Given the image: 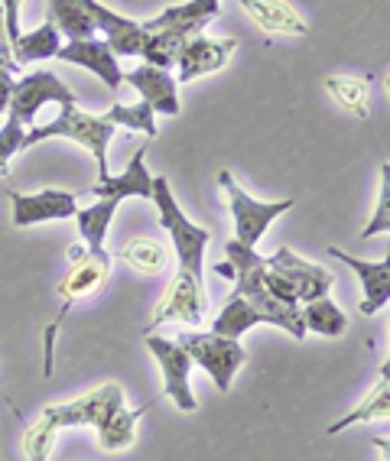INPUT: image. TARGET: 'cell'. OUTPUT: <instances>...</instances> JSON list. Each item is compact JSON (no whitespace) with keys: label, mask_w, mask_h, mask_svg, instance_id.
<instances>
[{"label":"cell","mask_w":390,"mask_h":461,"mask_svg":"<svg viewBox=\"0 0 390 461\" xmlns=\"http://www.w3.org/2000/svg\"><path fill=\"white\" fill-rule=\"evenodd\" d=\"M153 205L159 208V224L169 230L176 250V276L173 286L167 289V296L159 299V305L150 315V325L143 335H153V329L159 325H169V321H183L199 329L205 321V283H202V260H205V248L212 240V230L192 224L183 214V208L176 205L173 189H169V179L163 176H153Z\"/></svg>","instance_id":"cell-1"},{"label":"cell","mask_w":390,"mask_h":461,"mask_svg":"<svg viewBox=\"0 0 390 461\" xmlns=\"http://www.w3.org/2000/svg\"><path fill=\"white\" fill-rule=\"evenodd\" d=\"M224 260L234 267V293L248 299L267 325H277V329H283L296 341L306 338V321H303L299 305H283L280 299L270 296V289L264 283L267 257H260L258 248H248V244L231 238L224 244Z\"/></svg>","instance_id":"cell-2"},{"label":"cell","mask_w":390,"mask_h":461,"mask_svg":"<svg viewBox=\"0 0 390 461\" xmlns=\"http://www.w3.org/2000/svg\"><path fill=\"white\" fill-rule=\"evenodd\" d=\"M117 127L111 124L108 117L101 114H82V111H75L72 107H62L59 111L56 121H50L46 127H30L23 137V147H36V143L42 140H52V137H66V140H75L82 143L88 153L95 157V163H98V179H104L108 173V143L111 137H114Z\"/></svg>","instance_id":"cell-3"},{"label":"cell","mask_w":390,"mask_h":461,"mask_svg":"<svg viewBox=\"0 0 390 461\" xmlns=\"http://www.w3.org/2000/svg\"><path fill=\"white\" fill-rule=\"evenodd\" d=\"M176 341L186 348V355L192 357V364H199L202 371L215 380V387L222 390V393L231 390L234 374L248 364V351L241 348L238 338H222V335H215V331L205 335V331L192 329L176 338Z\"/></svg>","instance_id":"cell-4"},{"label":"cell","mask_w":390,"mask_h":461,"mask_svg":"<svg viewBox=\"0 0 390 461\" xmlns=\"http://www.w3.org/2000/svg\"><path fill=\"white\" fill-rule=\"evenodd\" d=\"M111 276V254L104 248L85 250V257L78 264H72V270L66 273V280L59 283V296H62V309H59L56 321L46 329V374H52V345H56V331L66 321V312L72 309L78 299L98 293Z\"/></svg>","instance_id":"cell-5"},{"label":"cell","mask_w":390,"mask_h":461,"mask_svg":"<svg viewBox=\"0 0 390 461\" xmlns=\"http://www.w3.org/2000/svg\"><path fill=\"white\" fill-rule=\"evenodd\" d=\"M218 185L228 192V205H231L234 214V240H241L248 248H258L260 238H264V230L280 218V214L290 212L296 202L293 198H283V202H258V198H250L248 192L234 182V176L228 169L218 173Z\"/></svg>","instance_id":"cell-6"},{"label":"cell","mask_w":390,"mask_h":461,"mask_svg":"<svg viewBox=\"0 0 390 461\" xmlns=\"http://www.w3.org/2000/svg\"><path fill=\"white\" fill-rule=\"evenodd\" d=\"M50 101H56L59 107H72L75 95H72V88H66V85L59 82V75L50 72V68L23 75V78L14 85V95H10L7 121H14V124L30 131L36 114H40V107L50 104Z\"/></svg>","instance_id":"cell-7"},{"label":"cell","mask_w":390,"mask_h":461,"mask_svg":"<svg viewBox=\"0 0 390 461\" xmlns=\"http://www.w3.org/2000/svg\"><path fill=\"white\" fill-rule=\"evenodd\" d=\"M147 348L150 355L157 357L159 371H163V390L183 412H195L199 410V400L192 393L189 374H192V357L186 355V348L173 338H159V335H147Z\"/></svg>","instance_id":"cell-8"},{"label":"cell","mask_w":390,"mask_h":461,"mask_svg":"<svg viewBox=\"0 0 390 461\" xmlns=\"http://www.w3.org/2000/svg\"><path fill=\"white\" fill-rule=\"evenodd\" d=\"M124 406V390L117 384H101L92 393L78 396L72 403H59V406H46L40 412L42 420H50L56 429H72V426H98L111 410Z\"/></svg>","instance_id":"cell-9"},{"label":"cell","mask_w":390,"mask_h":461,"mask_svg":"<svg viewBox=\"0 0 390 461\" xmlns=\"http://www.w3.org/2000/svg\"><path fill=\"white\" fill-rule=\"evenodd\" d=\"M267 267L293 283L299 303H313V299H322L332 293V283H335L332 270H325V267H319V264H309V260L293 254L290 248H280L274 257H267Z\"/></svg>","instance_id":"cell-10"},{"label":"cell","mask_w":390,"mask_h":461,"mask_svg":"<svg viewBox=\"0 0 390 461\" xmlns=\"http://www.w3.org/2000/svg\"><path fill=\"white\" fill-rule=\"evenodd\" d=\"M10 202H14V224L17 228H30L40 221H62V218H75V212H78V195L62 189H42L36 195L10 189Z\"/></svg>","instance_id":"cell-11"},{"label":"cell","mask_w":390,"mask_h":461,"mask_svg":"<svg viewBox=\"0 0 390 461\" xmlns=\"http://www.w3.org/2000/svg\"><path fill=\"white\" fill-rule=\"evenodd\" d=\"M82 7L88 10V17L95 20V30L104 33V42H108L114 56H143L147 50V40L150 33L143 30V23H133V20L121 17L114 10H108L104 4L98 0H82Z\"/></svg>","instance_id":"cell-12"},{"label":"cell","mask_w":390,"mask_h":461,"mask_svg":"<svg viewBox=\"0 0 390 461\" xmlns=\"http://www.w3.org/2000/svg\"><path fill=\"white\" fill-rule=\"evenodd\" d=\"M234 50H238V40H231V36H228V40H212V36H205V33L192 36V40L186 42L179 62H176V68H179L176 82H195L202 75L218 72V68H224L231 62Z\"/></svg>","instance_id":"cell-13"},{"label":"cell","mask_w":390,"mask_h":461,"mask_svg":"<svg viewBox=\"0 0 390 461\" xmlns=\"http://www.w3.org/2000/svg\"><path fill=\"white\" fill-rule=\"evenodd\" d=\"M222 14V0H186V4H176V7H167L159 17L147 20L143 30L147 33H176V36H199L212 20Z\"/></svg>","instance_id":"cell-14"},{"label":"cell","mask_w":390,"mask_h":461,"mask_svg":"<svg viewBox=\"0 0 390 461\" xmlns=\"http://www.w3.org/2000/svg\"><path fill=\"white\" fill-rule=\"evenodd\" d=\"M124 82L141 91V98L153 107V114H167V117L179 114V82H176V75H169L167 68L143 62L133 72H124Z\"/></svg>","instance_id":"cell-15"},{"label":"cell","mask_w":390,"mask_h":461,"mask_svg":"<svg viewBox=\"0 0 390 461\" xmlns=\"http://www.w3.org/2000/svg\"><path fill=\"white\" fill-rule=\"evenodd\" d=\"M56 59L59 62H75V66H82V68H92L108 88H117V85L124 82V72H121V66H117L114 50H111L104 40H98V36H92V40L62 42V50L56 52Z\"/></svg>","instance_id":"cell-16"},{"label":"cell","mask_w":390,"mask_h":461,"mask_svg":"<svg viewBox=\"0 0 390 461\" xmlns=\"http://www.w3.org/2000/svg\"><path fill=\"white\" fill-rule=\"evenodd\" d=\"M329 257H339L351 270L358 273V280H361V289H365V299H361V315H377L384 305L390 303V248L387 257H384L381 264H371V260H361V257H351L339 248H329Z\"/></svg>","instance_id":"cell-17"},{"label":"cell","mask_w":390,"mask_h":461,"mask_svg":"<svg viewBox=\"0 0 390 461\" xmlns=\"http://www.w3.org/2000/svg\"><path fill=\"white\" fill-rule=\"evenodd\" d=\"M95 198H111V202H124V198H153V176L147 169L143 149L133 153V159L127 163V169L121 176H104L85 192Z\"/></svg>","instance_id":"cell-18"},{"label":"cell","mask_w":390,"mask_h":461,"mask_svg":"<svg viewBox=\"0 0 390 461\" xmlns=\"http://www.w3.org/2000/svg\"><path fill=\"white\" fill-rule=\"evenodd\" d=\"M241 10L248 14L264 33H280V36H306L309 23L299 17L296 10L286 0H238Z\"/></svg>","instance_id":"cell-19"},{"label":"cell","mask_w":390,"mask_h":461,"mask_svg":"<svg viewBox=\"0 0 390 461\" xmlns=\"http://www.w3.org/2000/svg\"><path fill=\"white\" fill-rule=\"evenodd\" d=\"M153 410V400H147L143 406H137V410H124V406H117V410H111L104 420L95 426V432H98V445L104 448V452H121V448H131L133 445V429H137V420H141L143 412Z\"/></svg>","instance_id":"cell-20"},{"label":"cell","mask_w":390,"mask_h":461,"mask_svg":"<svg viewBox=\"0 0 390 461\" xmlns=\"http://www.w3.org/2000/svg\"><path fill=\"white\" fill-rule=\"evenodd\" d=\"M46 23L56 26L68 42L92 40V36L98 33V30H95V20L88 17V10L82 7V0H50V7H46Z\"/></svg>","instance_id":"cell-21"},{"label":"cell","mask_w":390,"mask_h":461,"mask_svg":"<svg viewBox=\"0 0 390 461\" xmlns=\"http://www.w3.org/2000/svg\"><path fill=\"white\" fill-rule=\"evenodd\" d=\"M59 50H62V33L52 23H42L33 33H20V40L10 46V56L17 66H26V62H40V59H56Z\"/></svg>","instance_id":"cell-22"},{"label":"cell","mask_w":390,"mask_h":461,"mask_svg":"<svg viewBox=\"0 0 390 461\" xmlns=\"http://www.w3.org/2000/svg\"><path fill=\"white\" fill-rule=\"evenodd\" d=\"M367 88H371V78H367V75H361V78H351V75H332V78H325V91H329L351 117H358V121H367V117H371Z\"/></svg>","instance_id":"cell-23"},{"label":"cell","mask_w":390,"mask_h":461,"mask_svg":"<svg viewBox=\"0 0 390 461\" xmlns=\"http://www.w3.org/2000/svg\"><path fill=\"white\" fill-rule=\"evenodd\" d=\"M260 312L254 309V305L248 303L244 296H238L231 289V296L224 299L222 312H218V319L212 321V331L222 338H241L248 329H254V325H260Z\"/></svg>","instance_id":"cell-24"},{"label":"cell","mask_w":390,"mask_h":461,"mask_svg":"<svg viewBox=\"0 0 390 461\" xmlns=\"http://www.w3.org/2000/svg\"><path fill=\"white\" fill-rule=\"evenodd\" d=\"M121 260H124L131 270L143 273V276H157V273L167 270L169 254H167V248L153 238H131L124 248H121Z\"/></svg>","instance_id":"cell-25"},{"label":"cell","mask_w":390,"mask_h":461,"mask_svg":"<svg viewBox=\"0 0 390 461\" xmlns=\"http://www.w3.org/2000/svg\"><path fill=\"white\" fill-rule=\"evenodd\" d=\"M117 205H121V202L98 198V205H88V208H78V212H75V221H78V230H82L88 250L104 248V238H108V228H111V221H114Z\"/></svg>","instance_id":"cell-26"},{"label":"cell","mask_w":390,"mask_h":461,"mask_svg":"<svg viewBox=\"0 0 390 461\" xmlns=\"http://www.w3.org/2000/svg\"><path fill=\"white\" fill-rule=\"evenodd\" d=\"M374 420H390V384H381V380H377V387H374L349 416H341L339 422L329 426V436H339V432H345L349 426L374 422Z\"/></svg>","instance_id":"cell-27"},{"label":"cell","mask_w":390,"mask_h":461,"mask_svg":"<svg viewBox=\"0 0 390 461\" xmlns=\"http://www.w3.org/2000/svg\"><path fill=\"white\" fill-rule=\"evenodd\" d=\"M299 312H303V321H306V331H316V335L339 338V335H345V329H349L345 312H341L339 305H335L329 296L313 299V303H303Z\"/></svg>","instance_id":"cell-28"},{"label":"cell","mask_w":390,"mask_h":461,"mask_svg":"<svg viewBox=\"0 0 390 461\" xmlns=\"http://www.w3.org/2000/svg\"><path fill=\"white\" fill-rule=\"evenodd\" d=\"M186 36H176V33H150L147 40V50H143V62L147 66H157V68H176V62H179V56H183L186 50Z\"/></svg>","instance_id":"cell-29"},{"label":"cell","mask_w":390,"mask_h":461,"mask_svg":"<svg viewBox=\"0 0 390 461\" xmlns=\"http://www.w3.org/2000/svg\"><path fill=\"white\" fill-rule=\"evenodd\" d=\"M114 127H127V131H143L147 137H157V121H153V107L147 101L137 104H114L104 114Z\"/></svg>","instance_id":"cell-30"},{"label":"cell","mask_w":390,"mask_h":461,"mask_svg":"<svg viewBox=\"0 0 390 461\" xmlns=\"http://www.w3.org/2000/svg\"><path fill=\"white\" fill-rule=\"evenodd\" d=\"M56 436H59V429L52 426L50 420H36L33 426L23 432V455L26 461H50L52 455V445H56Z\"/></svg>","instance_id":"cell-31"},{"label":"cell","mask_w":390,"mask_h":461,"mask_svg":"<svg viewBox=\"0 0 390 461\" xmlns=\"http://www.w3.org/2000/svg\"><path fill=\"white\" fill-rule=\"evenodd\" d=\"M377 234H390V163H381V202L361 230V240H371Z\"/></svg>","instance_id":"cell-32"},{"label":"cell","mask_w":390,"mask_h":461,"mask_svg":"<svg viewBox=\"0 0 390 461\" xmlns=\"http://www.w3.org/2000/svg\"><path fill=\"white\" fill-rule=\"evenodd\" d=\"M23 137H26V127L14 124V121H7V124L0 127V179H10V157L17 149H23Z\"/></svg>","instance_id":"cell-33"},{"label":"cell","mask_w":390,"mask_h":461,"mask_svg":"<svg viewBox=\"0 0 390 461\" xmlns=\"http://www.w3.org/2000/svg\"><path fill=\"white\" fill-rule=\"evenodd\" d=\"M264 283H267V289H270V296L280 299L283 305H299L296 289H293V283L286 280V276H280V273H274V270H270V267H267Z\"/></svg>","instance_id":"cell-34"},{"label":"cell","mask_w":390,"mask_h":461,"mask_svg":"<svg viewBox=\"0 0 390 461\" xmlns=\"http://www.w3.org/2000/svg\"><path fill=\"white\" fill-rule=\"evenodd\" d=\"M20 4L23 0H4V30H7V42L20 40Z\"/></svg>","instance_id":"cell-35"},{"label":"cell","mask_w":390,"mask_h":461,"mask_svg":"<svg viewBox=\"0 0 390 461\" xmlns=\"http://www.w3.org/2000/svg\"><path fill=\"white\" fill-rule=\"evenodd\" d=\"M14 75L10 72H0V114L7 111V104H10V95H14Z\"/></svg>","instance_id":"cell-36"},{"label":"cell","mask_w":390,"mask_h":461,"mask_svg":"<svg viewBox=\"0 0 390 461\" xmlns=\"http://www.w3.org/2000/svg\"><path fill=\"white\" fill-rule=\"evenodd\" d=\"M0 72H10V75H17V72H20V66L14 62V56H10L7 40H0Z\"/></svg>","instance_id":"cell-37"},{"label":"cell","mask_w":390,"mask_h":461,"mask_svg":"<svg viewBox=\"0 0 390 461\" xmlns=\"http://www.w3.org/2000/svg\"><path fill=\"white\" fill-rule=\"evenodd\" d=\"M215 273H218V276H228V280H234V267L228 264V260H218V264H215Z\"/></svg>","instance_id":"cell-38"},{"label":"cell","mask_w":390,"mask_h":461,"mask_svg":"<svg viewBox=\"0 0 390 461\" xmlns=\"http://www.w3.org/2000/svg\"><path fill=\"white\" fill-rule=\"evenodd\" d=\"M82 257H85V250L78 248V244H75V248H68V260H72V264H78Z\"/></svg>","instance_id":"cell-39"},{"label":"cell","mask_w":390,"mask_h":461,"mask_svg":"<svg viewBox=\"0 0 390 461\" xmlns=\"http://www.w3.org/2000/svg\"><path fill=\"white\" fill-rule=\"evenodd\" d=\"M377 380H381V384H390V355H387V361L381 364V377Z\"/></svg>","instance_id":"cell-40"},{"label":"cell","mask_w":390,"mask_h":461,"mask_svg":"<svg viewBox=\"0 0 390 461\" xmlns=\"http://www.w3.org/2000/svg\"><path fill=\"white\" fill-rule=\"evenodd\" d=\"M0 40H7V30H4V0H0ZM10 46V42H7Z\"/></svg>","instance_id":"cell-41"},{"label":"cell","mask_w":390,"mask_h":461,"mask_svg":"<svg viewBox=\"0 0 390 461\" xmlns=\"http://www.w3.org/2000/svg\"><path fill=\"white\" fill-rule=\"evenodd\" d=\"M384 91H387V98H390V75L384 78Z\"/></svg>","instance_id":"cell-42"}]
</instances>
